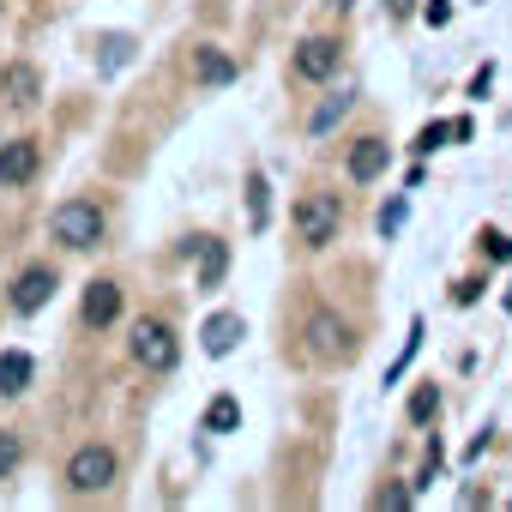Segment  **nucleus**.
I'll list each match as a JSON object with an SVG mask.
<instances>
[{"instance_id": "24", "label": "nucleus", "mask_w": 512, "mask_h": 512, "mask_svg": "<svg viewBox=\"0 0 512 512\" xmlns=\"http://www.w3.org/2000/svg\"><path fill=\"white\" fill-rule=\"evenodd\" d=\"M452 19V7H446V0H428V25H446Z\"/></svg>"}, {"instance_id": "25", "label": "nucleus", "mask_w": 512, "mask_h": 512, "mask_svg": "<svg viewBox=\"0 0 512 512\" xmlns=\"http://www.w3.org/2000/svg\"><path fill=\"white\" fill-rule=\"evenodd\" d=\"M326 7H338V13H344V7H356V0H326Z\"/></svg>"}, {"instance_id": "8", "label": "nucleus", "mask_w": 512, "mask_h": 512, "mask_svg": "<svg viewBox=\"0 0 512 512\" xmlns=\"http://www.w3.org/2000/svg\"><path fill=\"white\" fill-rule=\"evenodd\" d=\"M386 163H392V145L380 139V133H362L350 151H344V175L356 181V187H368V181H380L386 175Z\"/></svg>"}, {"instance_id": "4", "label": "nucleus", "mask_w": 512, "mask_h": 512, "mask_svg": "<svg viewBox=\"0 0 512 512\" xmlns=\"http://www.w3.org/2000/svg\"><path fill=\"white\" fill-rule=\"evenodd\" d=\"M127 350H133V362H139L145 374H169V368L181 362V344H175V332H169L163 320H139L133 338H127Z\"/></svg>"}, {"instance_id": "2", "label": "nucleus", "mask_w": 512, "mask_h": 512, "mask_svg": "<svg viewBox=\"0 0 512 512\" xmlns=\"http://www.w3.org/2000/svg\"><path fill=\"white\" fill-rule=\"evenodd\" d=\"M338 229H344L338 193H302V199H296V241H302V247H332Z\"/></svg>"}, {"instance_id": "20", "label": "nucleus", "mask_w": 512, "mask_h": 512, "mask_svg": "<svg viewBox=\"0 0 512 512\" xmlns=\"http://www.w3.org/2000/svg\"><path fill=\"white\" fill-rule=\"evenodd\" d=\"M446 139H452V127H446V121H428V127H422V133H416V151H422V157H428V151H440V145H446Z\"/></svg>"}, {"instance_id": "21", "label": "nucleus", "mask_w": 512, "mask_h": 512, "mask_svg": "<svg viewBox=\"0 0 512 512\" xmlns=\"http://www.w3.org/2000/svg\"><path fill=\"white\" fill-rule=\"evenodd\" d=\"M482 253H488V260H512V235H500V229H482Z\"/></svg>"}, {"instance_id": "1", "label": "nucleus", "mask_w": 512, "mask_h": 512, "mask_svg": "<svg viewBox=\"0 0 512 512\" xmlns=\"http://www.w3.org/2000/svg\"><path fill=\"white\" fill-rule=\"evenodd\" d=\"M103 229H109V217H103V205H97V199H61V205L49 211V235H55L67 253L97 247V241H103Z\"/></svg>"}, {"instance_id": "5", "label": "nucleus", "mask_w": 512, "mask_h": 512, "mask_svg": "<svg viewBox=\"0 0 512 512\" xmlns=\"http://www.w3.org/2000/svg\"><path fill=\"white\" fill-rule=\"evenodd\" d=\"M338 67H344V43L338 37H302L296 55H290V73L302 85H326V79H338Z\"/></svg>"}, {"instance_id": "15", "label": "nucleus", "mask_w": 512, "mask_h": 512, "mask_svg": "<svg viewBox=\"0 0 512 512\" xmlns=\"http://www.w3.org/2000/svg\"><path fill=\"white\" fill-rule=\"evenodd\" d=\"M223 266H229V247L205 235V266H199V290H217V284H223Z\"/></svg>"}, {"instance_id": "11", "label": "nucleus", "mask_w": 512, "mask_h": 512, "mask_svg": "<svg viewBox=\"0 0 512 512\" xmlns=\"http://www.w3.org/2000/svg\"><path fill=\"white\" fill-rule=\"evenodd\" d=\"M37 139H7L0 145V187H25L31 175H37Z\"/></svg>"}, {"instance_id": "14", "label": "nucleus", "mask_w": 512, "mask_h": 512, "mask_svg": "<svg viewBox=\"0 0 512 512\" xmlns=\"http://www.w3.org/2000/svg\"><path fill=\"white\" fill-rule=\"evenodd\" d=\"M241 338V314H211L205 320V356H229Z\"/></svg>"}, {"instance_id": "23", "label": "nucleus", "mask_w": 512, "mask_h": 512, "mask_svg": "<svg viewBox=\"0 0 512 512\" xmlns=\"http://www.w3.org/2000/svg\"><path fill=\"white\" fill-rule=\"evenodd\" d=\"M374 506H410V488H380Z\"/></svg>"}, {"instance_id": "19", "label": "nucleus", "mask_w": 512, "mask_h": 512, "mask_svg": "<svg viewBox=\"0 0 512 512\" xmlns=\"http://www.w3.org/2000/svg\"><path fill=\"white\" fill-rule=\"evenodd\" d=\"M434 416H440V392H434V386H422V392L410 398V422H416V428H428Z\"/></svg>"}, {"instance_id": "16", "label": "nucleus", "mask_w": 512, "mask_h": 512, "mask_svg": "<svg viewBox=\"0 0 512 512\" xmlns=\"http://www.w3.org/2000/svg\"><path fill=\"white\" fill-rule=\"evenodd\" d=\"M344 115H350V97H344V91H338V97H326V103H320V109H314V121H308V133H314V139H320V133H332V127H338V121H344Z\"/></svg>"}, {"instance_id": "12", "label": "nucleus", "mask_w": 512, "mask_h": 512, "mask_svg": "<svg viewBox=\"0 0 512 512\" xmlns=\"http://www.w3.org/2000/svg\"><path fill=\"white\" fill-rule=\"evenodd\" d=\"M37 380V362L25 350H0V398H25Z\"/></svg>"}, {"instance_id": "7", "label": "nucleus", "mask_w": 512, "mask_h": 512, "mask_svg": "<svg viewBox=\"0 0 512 512\" xmlns=\"http://www.w3.org/2000/svg\"><path fill=\"white\" fill-rule=\"evenodd\" d=\"M55 290H61V272L49 266V260H37V266H25L19 278H13V314H43L49 302H55Z\"/></svg>"}, {"instance_id": "10", "label": "nucleus", "mask_w": 512, "mask_h": 512, "mask_svg": "<svg viewBox=\"0 0 512 512\" xmlns=\"http://www.w3.org/2000/svg\"><path fill=\"white\" fill-rule=\"evenodd\" d=\"M37 97H43V79H37V67H31V61L0 67V103H7V109H31Z\"/></svg>"}, {"instance_id": "3", "label": "nucleus", "mask_w": 512, "mask_h": 512, "mask_svg": "<svg viewBox=\"0 0 512 512\" xmlns=\"http://www.w3.org/2000/svg\"><path fill=\"white\" fill-rule=\"evenodd\" d=\"M115 476H121V458H115V446H79L73 458H67V488L73 494H103V488H115Z\"/></svg>"}, {"instance_id": "9", "label": "nucleus", "mask_w": 512, "mask_h": 512, "mask_svg": "<svg viewBox=\"0 0 512 512\" xmlns=\"http://www.w3.org/2000/svg\"><path fill=\"white\" fill-rule=\"evenodd\" d=\"M79 320H85L91 332L115 326V320H121V284H115V278H91V284H85V302H79Z\"/></svg>"}, {"instance_id": "17", "label": "nucleus", "mask_w": 512, "mask_h": 512, "mask_svg": "<svg viewBox=\"0 0 512 512\" xmlns=\"http://www.w3.org/2000/svg\"><path fill=\"white\" fill-rule=\"evenodd\" d=\"M235 422H241V404H235V398H211V410H205V428H211V434H229Z\"/></svg>"}, {"instance_id": "26", "label": "nucleus", "mask_w": 512, "mask_h": 512, "mask_svg": "<svg viewBox=\"0 0 512 512\" xmlns=\"http://www.w3.org/2000/svg\"><path fill=\"white\" fill-rule=\"evenodd\" d=\"M0 7H7V0H0Z\"/></svg>"}, {"instance_id": "18", "label": "nucleus", "mask_w": 512, "mask_h": 512, "mask_svg": "<svg viewBox=\"0 0 512 512\" xmlns=\"http://www.w3.org/2000/svg\"><path fill=\"white\" fill-rule=\"evenodd\" d=\"M19 464H25V440H19L13 428H0V482H7Z\"/></svg>"}, {"instance_id": "22", "label": "nucleus", "mask_w": 512, "mask_h": 512, "mask_svg": "<svg viewBox=\"0 0 512 512\" xmlns=\"http://www.w3.org/2000/svg\"><path fill=\"white\" fill-rule=\"evenodd\" d=\"M253 229H266V181L253 175Z\"/></svg>"}, {"instance_id": "6", "label": "nucleus", "mask_w": 512, "mask_h": 512, "mask_svg": "<svg viewBox=\"0 0 512 512\" xmlns=\"http://www.w3.org/2000/svg\"><path fill=\"white\" fill-rule=\"evenodd\" d=\"M302 338H308V356H314V362H350V356H356V332H350L332 308H320Z\"/></svg>"}, {"instance_id": "13", "label": "nucleus", "mask_w": 512, "mask_h": 512, "mask_svg": "<svg viewBox=\"0 0 512 512\" xmlns=\"http://www.w3.org/2000/svg\"><path fill=\"white\" fill-rule=\"evenodd\" d=\"M193 79H199V85H229V79H235V61H229L217 43H199V49H193Z\"/></svg>"}]
</instances>
